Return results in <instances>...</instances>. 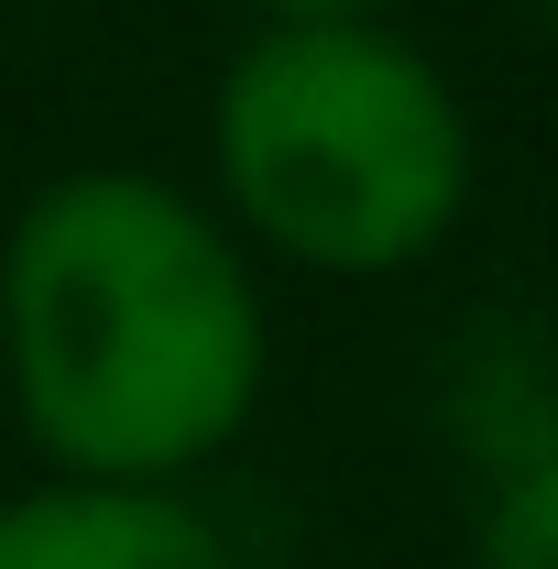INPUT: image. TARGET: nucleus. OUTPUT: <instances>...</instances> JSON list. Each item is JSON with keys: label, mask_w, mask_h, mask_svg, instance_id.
Instances as JSON below:
<instances>
[{"label": "nucleus", "mask_w": 558, "mask_h": 569, "mask_svg": "<svg viewBox=\"0 0 558 569\" xmlns=\"http://www.w3.org/2000/svg\"><path fill=\"white\" fill-rule=\"evenodd\" d=\"M0 372L56 482L187 493L263 406V274L198 187L77 164L0 241Z\"/></svg>", "instance_id": "obj_1"}, {"label": "nucleus", "mask_w": 558, "mask_h": 569, "mask_svg": "<svg viewBox=\"0 0 558 569\" xmlns=\"http://www.w3.org/2000/svg\"><path fill=\"white\" fill-rule=\"evenodd\" d=\"M471 99L395 22H263L209 88V209L296 274H417L471 219Z\"/></svg>", "instance_id": "obj_2"}, {"label": "nucleus", "mask_w": 558, "mask_h": 569, "mask_svg": "<svg viewBox=\"0 0 558 569\" xmlns=\"http://www.w3.org/2000/svg\"><path fill=\"white\" fill-rule=\"evenodd\" d=\"M0 569H241L209 503L142 482H33L0 503Z\"/></svg>", "instance_id": "obj_3"}, {"label": "nucleus", "mask_w": 558, "mask_h": 569, "mask_svg": "<svg viewBox=\"0 0 558 569\" xmlns=\"http://www.w3.org/2000/svg\"><path fill=\"white\" fill-rule=\"evenodd\" d=\"M471 569H558V460L504 471L471 515Z\"/></svg>", "instance_id": "obj_4"}, {"label": "nucleus", "mask_w": 558, "mask_h": 569, "mask_svg": "<svg viewBox=\"0 0 558 569\" xmlns=\"http://www.w3.org/2000/svg\"><path fill=\"white\" fill-rule=\"evenodd\" d=\"M263 22H395V0H252Z\"/></svg>", "instance_id": "obj_5"}, {"label": "nucleus", "mask_w": 558, "mask_h": 569, "mask_svg": "<svg viewBox=\"0 0 558 569\" xmlns=\"http://www.w3.org/2000/svg\"><path fill=\"white\" fill-rule=\"evenodd\" d=\"M537 11H548V33H558V0H537Z\"/></svg>", "instance_id": "obj_6"}]
</instances>
